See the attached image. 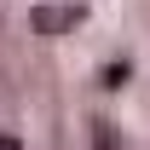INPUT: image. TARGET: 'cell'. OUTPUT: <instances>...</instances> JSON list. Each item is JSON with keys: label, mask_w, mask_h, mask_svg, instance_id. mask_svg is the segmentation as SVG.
<instances>
[{"label": "cell", "mask_w": 150, "mask_h": 150, "mask_svg": "<svg viewBox=\"0 0 150 150\" xmlns=\"http://www.w3.org/2000/svg\"><path fill=\"white\" fill-rule=\"evenodd\" d=\"M0 150H23V144H18V139H0Z\"/></svg>", "instance_id": "1"}]
</instances>
